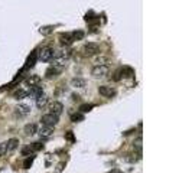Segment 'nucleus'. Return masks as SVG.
<instances>
[{
    "mask_svg": "<svg viewBox=\"0 0 192 173\" xmlns=\"http://www.w3.org/2000/svg\"><path fill=\"white\" fill-rule=\"evenodd\" d=\"M36 53H38V59L39 61H42V62H48V61H51L52 59V57H53V49L45 46V48L36 51Z\"/></svg>",
    "mask_w": 192,
    "mask_h": 173,
    "instance_id": "nucleus-1",
    "label": "nucleus"
},
{
    "mask_svg": "<svg viewBox=\"0 0 192 173\" xmlns=\"http://www.w3.org/2000/svg\"><path fill=\"white\" fill-rule=\"evenodd\" d=\"M58 121H59V117L53 116V114H45V116H42V118H41L42 126H46V127H53V126H57Z\"/></svg>",
    "mask_w": 192,
    "mask_h": 173,
    "instance_id": "nucleus-2",
    "label": "nucleus"
},
{
    "mask_svg": "<svg viewBox=\"0 0 192 173\" xmlns=\"http://www.w3.org/2000/svg\"><path fill=\"white\" fill-rule=\"evenodd\" d=\"M100 52V46L94 42H90V43H87L85 46L83 48V53L84 57H94L95 53Z\"/></svg>",
    "mask_w": 192,
    "mask_h": 173,
    "instance_id": "nucleus-3",
    "label": "nucleus"
},
{
    "mask_svg": "<svg viewBox=\"0 0 192 173\" xmlns=\"http://www.w3.org/2000/svg\"><path fill=\"white\" fill-rule=\"evenodd\" d=\"M109 74V65H98L91 69V75L94 78H103Z\"/></svg>",
    "mask_w": 192,
    "mask_h": 173,
    "instance_id": "nucleus-4",
    "label": "nucleus"
},
{
    "mask_svg": "<svg viewBox=\"0 0 192 173\" xmlns=\"http://www.w3.org/2000/svg\"><path fill=\"white\" fill-rule=\"evenodd\" d=\"M51 64H52V68L61 71L62 68H65L68 65V58H62V57H53V59L51 61Z\"/></svg>",
    "mask_w": 192,
    "mask_h": 173,
    "instance_id": "nucleus-5",
    "label": "nucleus"
},
{
    "mask_svg": "<svg viewBox=\"0 0 192 173\" xmlns=\"http://www.w3.org/2000/svg\"><path fill=\"white\" fill-rule=\"evenodd\" d=\"M64 111V106H62V102L59 101H53L51 106H49V114H53V116L59 117Z\"/></svg>",
    "mask_w": 192,
    "mask_h": 173,
    "instance_id": "nucleus-6",
    "label": "nucleus"
},
{
    "mask_svg": "<svg viewBox=\"0 0 192 173\" xmlns=\"http://www.w3.org/2000/svg\"><path fill=\"white\" fill-rule=\"evenodd\" d=\"M98 92H100L103 97H106V98H111V97L116 95V90L111 88V86H107V85L98 86Z\"/></svg>",
    "mask_w": 192,
    "mask_h": 173,
    "instance_id": "nucleus-7",
    "label": "nucleus"
},
{
    "mask_svg": "<svg viewBox=\"0 0 192 173\" xmlns=\"http://www.w3.org/2000/svg\"><path fill=\"white\" fill-rule=\"evenodd\" d=\"M15 113L18 117H25L30 113V107L26 106V104H19V106L15 108Z\"/></svg>",
    "mask_w": 192,
    "mask_h": 173,
    "instance_id": "nucleus-8",
    "label": "nucleus"
},
{
    "mask_svg": "<svg viewBox=\"0 0 192 173\" xmlns=\"http://www.w3.org/2000/svg\"><path fill=\"white\" fill-rule=\"evenodd\" d=\"M43 94V88L42 86H39V85H35V86H30V90L28 91V95H30L32 98H36L39 97V95H42Z\"/></svg>",
    "mask_w": 192,
    "mask_h": 173,
    "instance_id": "nucleus-9",
    "label": "nucleus"
},
{
    "mask_svg": "<svg viewBox=\"0 0 192 173\" xmlns=\"http://www.w3.org/2000/svg\"><path fill=\"white\" fill-rule=\"evenodd\" d=\"M41 82V77L39 75H29L25 78V84L29 86H35V85H39Z\"/></svg>",
    "mask_w": 192,
    "mask_h": 173,
    "instance_id": "nucleus-10",
    "label": "nucleus"
},
{
    "mask_svg": "<svg viewBox=\"0 0 192 173\" xmlns=\"http://www.w3.org/2000/svg\"><path fill=\"white\" fill-rule=\"evenodd\" d=\"M53 134V127H46V126H42L41 130H39V136L42 139H48Z\"/></svg>",
    "mask_w": 192,
    "mask_h": 173,
    "instance_id": "nucleus-11",
    "label": "nucleus"
},
{
    "mask_svg": "<svg viewBox=\"0 0 192 173\" xmlns=\"http://www.w3.org/2000/svg\"><path fill=\"white\" fill-rule=\"evenodd\" d=\"M18 146H19V140L18 139H10L6 141V147H8V154L12 153V151H15L16 149H18Z\"/></svg>",
    "mask_w": 192,
    "mask_h": 173,
    "instance_id": "nucleus-12",
    "label": "nucleus"
},
{
    "mask_svg": "<svg viewBox=\"0 0 192 173\" xmlns=\"http://www.w3.org/2000/svg\"><path fill=\"white\" fill-rule=\"evenodd\" d=\"M36 59H38V53H36V51L30 52V55L28 57V59H26V67H25V69H26V68L33 67V65L36 64Z\"/></svg>",
    "mask_w": 192,
    "mask_h": 173,
    "instance_id": "nucleus-13",
    "label": "nucleus"
},
{
    "mask_svg": "<svg viewBox=\"0 0 192 173\" xmlns=\"http://www.w3.org/2000/svg\"><path fill=\"white\" fill-rule=\"evenodd\" d=\"M59 41H61V43L64 46H69L72 43V36H71V33H61L59 35Z\"/></svg>",
    "mask_w": 192,
    "mask_h": 173,
    "instance_id": "nucleus-14",
    "label": "nucleus"
},
{
    "mask_svg": "<svg viewBox=\"0 0 192 173\" xmlns=\"http://www.w3.org/2000/svg\"><path fill=\"white\" fill-rule=\"evenodd\" d=\"M23 131H25L26 136H33L35 133H38V127H36V124H33V123H29V124L25 126Z\"/></svg>",
    "mask_w": 192,
    "mask_h": 173,
    "instance_id": "nucleus-15",
    "label": "nucleus"
},
{
    "mask_svg": "<svg viewBox=\"0 0 192 173\" xmlns=\"http://www.w3.org/2000/svg\"><path fill=\"white\" fill-rule=\"evenodd\" d=\"M46 104H48V97H46L45 94L39 95V97L36 98V107H38V108H43Z\"/></svg>",
    "mask_w": 192,
    "mask_h": 173,
    "instance_id": "nucleus-16",
    "label": "nucleus"
},
{
    "mask_svg": "<svg viewBox=\"0 0 192 173\" xmlns=\"http://www.w3.org/2000/svg\"><path fill=\"white\" fill-rule=\"evenodd\" d=\"M58 74H59V71L51 67V68H48V69H46L45 77H46L48 79H53V78H57V77H58Z\"/></svg>",
    "mask_w": 192,
    "mask_h": 173,
    "instance_id": "nucleus-17",
    "label": "nucleus"
},
{
    "mask_svg": "<svg viewBox=\"0 0 192 173\" xmlns=\"http://www.w3.org/2000/svg\"><path fill=\"white\" fill-rule=\"evenodd\" d=\"M28 97V91H25V90H16L15 92H13V98L15 100H23V98H26Z\"/></svg>",
    "mask_w": 192,
    "mask_h": 173,
    "instance_id": "nucleus-18",
    "label": "nucleus"
},
{
    "mask_svg": "<svg viewBox=\"0 0 192 173\" xmlns=\"http://www.w3.org/2000/svg\"><path fill=\"white\" fill-rule=\"evenodd\" d=\"M71 85L72 86H77V88H83V86H85V79H83V78H74L71 81Z\"/></svg>",
    "mask_w": 192,
    "mask_h": 173,
    "instance_id": "nucleus-19",
    "label": "nucleus"
},
{
    "mask_svg": "<svg viewBox=\"0 0 192 173\" xmlns=\"http://www.w3.org/2000/svg\"><path fill=\"white\" fill-rule=\"evenodd\" d=\"M71 121H72V123H79V121H84L83 113H74V114H71Z\"/></svg>",
    "mask_w": 192,
    "mask_h": 173,
    "instance_id": "nucleus-20",
    "label": "nucleus"
},
{
    "mask_svg": "<svg viewBox=\"0 0 192 173\" xmlns=\"http://www.w3.org/2000/svg\"><path fill=\"white\" fill-rule=\"evenodd\" d=\"M71 36H72V41H81L84 38V32L83 30H75V32L71 33Z\"/></svg>",
    "mask_w": 192,
    "mask_h": 173,
    "instance_id": "nucleus-21",
    "label": "nucleus"
},
{
    "mask_svg": "<svg viewBox=\"0 0 192 173\" xmlns=\"http://www.w3.org/2000/svg\"><path fill=\"white\" fill-rule=\"evenodd\" d=\"M39 32H41L42 35H49L53 32V26H51V25H48V26H42L41 29H39Z\"/></svg>",
    "mask_w": 192,
    "mask_h": 173,
    "instance_id": "nucleus-22",
    "label": "nucleus"
},
{
    "mask_svg": "<svg viewBox=\"0 0 192 173\" xmlns=\"http://www.w3.org/2000/svg\"><path fill=\"white\" fill-rule=\"evenodd\" d=\"M93 108H94V104H83L79 107V113H88Z\"/></svg>",
    "mask_w": 192,
    "mask_h": 173,
    "instance_id": "nucleus-23",
    "label": "nucleus"
},
{
    "mask_svg": "<svg viewBox=\"0 0 192 173\" xmlns=\"http://www.w3.org/2000/svg\"><path fill=\"white\" fill-rule=\"evenodd\" d=\"M33 153L35 151H33V149H32V146H26L22 149V156H32Z\"/></svg>",
    "mask_w": 192,
    "mask_h": 173,
    "instance_id": "nucleus-24",
    "label": "nucleus"
},
{
    "mask_svg": "<svg viewBox=\"0 0 192 173\" xmlns=\"http://www.w3.org/2000/svg\"><path fill=\"white\" fill-rule=\"evenodd\" d=\"M33 159H35L33 156L25 159V162H23V167H25V169H30V166L33 165Z\"/></svg>",
    "mask_w": 192,
    "mask_h": 173,
    "instance_id": "nucleus-25",
    "label": "nucleus"
},
{
    "mask_svg": "<svg viewBox=\"0 0 192 173\" xmlns=\"http://www.w3.org/2000/svg\"><path fill=\"white\" fill-rule=\"evenodd\" d=\"M133 144H134V147L137 149V153H139V156H140V154H142V137H137Z\"/></svg>",
    "mask_w": 192,
    "mask_h": 173,
    "instance_id": "nucleus-26",
    "label": "nucleus"
},
{
    "mask_svg": "<svg viewBox=\"0 0 192 173\" xmlns=\"http://www.w3.org/2000/svg\"><path fill=\"white\" fill-rule=\"evenodd\" d=\"M64 137H65V140L71 141V143H74V141H75V136H74V133H72V131H67Z\"/></svg>",
    "mask_w": 192,
    "mask_h": 173,
    "instance_id": "nucleus-27",
    "label": "nucleus"
},
{
    "mask_svg": "<svg viewBox=\"0 0 192 173\" xmlns=\"http://www.w3.org/2000/svg\"><path fill=\"white\" fill-rule=\"evenodd\" d=\"M6 154H8V147H6V141H3L0 144V157H3Z\"/></svg>",
    "mask_w": 192,
    "mask_h": 173,
    "instance_id": "nucleus-28",
    "label": "nucleus"
},
{
    "mask_svg": "<svg viewBox=\"0 0 192 173\" xmlns=\"http://www.w3.org/2000/svg\"><path fill=\"white\" fill-rule=\"evenodd\" d=\"M94 64H95V67H98V65H107V58H104V57L97 58Z\"/></svg>",
    "mask_w": 192,
    "mask_h": 173,
    "instance_id": "nucleus-29",
    "label": "nucleus"
},
{
    "mask_svg": "<svg viewBox=\"0 0 192 173\" xmlns=\"http://www.w3.org/2000/svg\"><path fill=\"white\" fill-rule=\"evenodd\" d=\"M30 146H32L33 151H38V150H42V149H43V144L42 143H32Z\"/></svg>",
    "mask_w": 192,
    "mask_h": 173,
    "instance_id": "nucleus-30",
    "label": "nucleus"
},
{
    "mask_svg": "<svg viewBox=\"0 0 192 173\" xmlns=\"http://www.w3.org/2000/svg\"><path fill=\"white\" fill-rule=\"evenodd\" d=\"M121 74H123V69H119V71L114 74V77H113V79L114 81H120V78H121Z\"/></svg>",
    "mask_w": 192,
    "mask_h": 173,
    "instance_id": "nucleus-31",
    "label": "nucleus"
},
{
    "mask_svg": "<svg viewBox=\"0 0 192 173\" xmlns=\"http://www.w3.org/2000/svg\"><path fill=\"white\" fill-rule=\"evenodd\" d=\"M109 173H123L121 170H119V169H113L111 172H109Z\"/></svg>",
    "mask_w": 192,
    "mask_h": 173,
    "instance_id": "nucleus-32",
    "label": "nucleus"
},
{
    "mask_svg": "<svg viewBox=\"0 0 192 173\" xmlns=\"http://www.w3.org/2000/svg\"><path fill=\"white\" fill-rule=\"evenodd\" d=\"M62 167H64V163H59V166H58V172H61V170H62Z\"/></svg>",
    "mask_w": 192,
    "mask_h": 173,
    "instance_id": "nucleus-33",
    "label": "nucleus"
}]
</instances>
